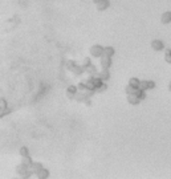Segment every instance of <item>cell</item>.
Segmentation results:
<instances>
[{
  "mask_svg": "<svg viewBox=\"0 0 171 179\" xmlns=\"http://www.w3.org/2000/svg\"><path fill=\"white\" fill-rule=\"evenodd\" d=\"M36 176H37V178H41V179L49 178V171H48L45 167H43V169H40L37 173H36Z\"/></svg>",
  "mask_w": 171,
  "mask_h": 179,
  "instance_id": "52a82bcc",
  "label": "cell"
},
{
  "mask_svg": "<svg viewBox=\"0 0 171 179\" xmlns=\"http://www.w3.org/2000/svg\"><path fill=\"white\" fill-rule=\"evenodd\" d=\"M165 61L168 64H171V49L165 50Z\"/></svg>",
  "mask_w": 171,
  "mask_h": 179,
  "instance_id": "ac0fdd59",
  "label": "cell"
},
{
  "mask_svg": "<svg viewBox=\"0 0 171 179\" xmlns=\"http://www.w3.org/2000/svg\"><path fill=\"white\" fill-rule=\"evenodd\" d=\"M168 90L171 92V82H170V84H168Z\"/></svg>",
  "mask_w": 171,
  "mask_h": 179,
  "instance_id": "603a6c76",
  "label": "cell"
},
{
  "mask_svg": "<svg viewBox=\"0 0 171 179\" xmlns=\"http://www.w3.org/2000/svg\"><path fill=\"white\" fill-rule=\"evenodd\" d=\"M90 65V59H85L84 60V66H89Z\"/></svg>",
  "mask_w": 171,
  "mask_h": 179,
  "instance_id": "7402d4cb",
  "label": "cell"
},
{
  "mask_svg": "<svg viewBox=\"0 0 171 179\" xmlns=\"http://www.w3.org/2000/svg\"><path fill=\"white\" fill-rule=\"evenodd\" d=\"M90 54L93 57H102L103 56V47H101V45H93V47L90 48Z\"/></svg>",
  "mask_w": 171,
  "mask_h": 179,
  "instance_id": "6da1fadb",
  "label": "cell"
},
{
  "mask_svg": "<svg viewBox=\"0 0 171 179\" xmlns=\"http://www.w3.org/2000/svg\"><path fill=\"white\" fill-rule=\"evenodd\" d=\"M109 7H110L109 0H101V1L97 3V10L98 11H105V10H108Z\"/></svg>",
  "mask_w": 171,
  "mask_h": 179,
  "instance_id": "5b68a950",
  "label": "cell"
},
{
  "mask_svg": "<svg viewBox=\"0 0 171 179\" xmlns=\"http://www.w3.org/2000/svg\"><path fill=\"white\" fill-rule=\"evenodd\" d=\"M106 89H108V84H106V82H103V85H102V86H100V88L97 89L96 92H98V93H101V92H105Z\"/></svg>",
  "mask_w": 171,
  "mask_h": 179,
  "instance_id": "44dd1931",
  "label": "cell"
},
{
  "mask_svg": "<svg viewBox=\"0 0 171 179\" xmlns=\"http://www.w3.org/2000/svg\"><path fill=\"white\" fill-rule=\"evenodd\" d=\"M98 1H101V0H93V3H96V4L98 3Z\"/></svg>",
  "mask_w": 171,
  "mask_h": 179,
  "instance_id": "cb8c5ba5",
  "label": "cell"
},
{
  "mask_svg": "<svg viewBox=\"0 0 171 179\" xmlns=\"http://www.w3.org/2000/svg\"><path fill=\"white\" fill-rule=\"evenodd\" d=\"M21 158H23V162H21V163H24L25 166L29 167L32 163H33V160L31 159V157H29V155H27V157H21Z\"/></svg>",
  "mask_w": 171,
  "mask_h": 179,
  "instance_id": "5bb4252c",
  "label": "cell"
},
{
  "mask_svg": "<svg viewBox=\"0 0 171 179\" xmlns=\"http://www.w3.org/2000/svg\"><path fill=\"white\" fill-rule=\"evenodd\" d=\"M137 89L138 88H134V86H131V85H128V86L125 88V92H126V94H131V93H135Z\"/></svg>",
  "mask_w": 171,
  "mask_h": 179,
  "instance_id": "e0dca14e",
  "label": "cell"
},
{
  "mask_svg": "<svg viewBox=\"0 0 171 179\" xmlns=\"http://www.w3.org/2000/svg\"><path fill=\"white\" fill-rule=\"evenodd\" d=\"M139 80L137 78V77H131L130 80H129V85H131V86H134V88H138L139 86Z\"/></svg>",
  "mask_w": 171,
  "mask_h": 179,
  "instance_id": "7c38bea8",
  "label": "cell"
},
{
  "mask_svg": "<svg viewBox=\"0 0 171 179\" xmlns=\"http://www.w3.org/2000/svg\"><path fill=\"white\" fill-rule=\"evenodd\" d=\"M114 53H115V50H114V48L113 47H105L103 48V54H105V56L112 57Z\"/></svg>",
  "mask_w": 171,
  "mask_h": 179,
  "instance_id": "8fae6325",
  "label": "cell"
},
{
  "mask_svg": "<svg viewBox=\"0 0 171 179\" xmlns=\"http://www.w3.org/2000/svg\"><path fill=\"white\" fill-rule=\"evenodd\" d=\"M98 76H100L101 78L103 80V81H109L110 80V73H109V69H102V72L98 73Z\"/></svg>",
  "mask_w": 171,
  "mask_h": 179,
  "instance_id": "9c48e42d",
  "label": "cell"
},
{
  "mask_svg": "<svg viewBox=\"0 0 171 179\" xmlns=\"http://www.w3.org/2000/svg\"><path fill=\"white\" fill-rule=\"evenodd\" d=\"M110 65H112V57L103 54L101 57V66H102V69H109Z\"/></svg>",
  "mask_w": 171,
  "mask_h": 179,
  "instance_id": "3957f363",
  "label": "cell"
},
{
  "mask_svg": "<svg viewBox=\"0 0 171 179\" xmlns=\"http://www.w3.org/2000/svg\"><path fill=\"white\" fill-rule=\"evenodd\" d=\"M0 104H1V116H4L6 109H7V101L6 100H1V101H0Z\"/></svg>",
  "mask_w": 171,
  "mask_h": 179,
  "instance_id": "ffe728a7",
  "label": "cell"
},
{
  "mask_svg": "<svg viewBox=\"0 0 171 179\" xmlns=\"http://www.w3.org/2000/svg\"><path fill=\"white\" fill-rule=\"evenodd\" d=\"M161 21H162V24H168V23H171V12L170 11H168V12L162 13Z\"/></svg>",
  "mask_w": 171,
  "mask_h": 179,
  "instance_id": "ba28073f",
  "label": "cell"
},
{
  "mask_svg": "<svg viewBox=\"0 0 171 179\" xmlns=\"http://www.w3.org/2000/svg\"><path fill=\"white\" fill-rule=\"evenodd\" d=\"M151 48L154 50H157V52H159V50H163L165 49V44H163V41L162 40H152L151 41Z\"/></svg>",
  "mask_w": 171,
  "mask_h": 179,
  "instance_id": "7a4b0ae2",
  "label": "cell"
},
{
  "mask_svg": "<svg viewBox=\"0 0 171 179\" xmlns=\"http://www.w3.org/2000/svg\"><path fill=\"white\" fill-rule=\"evenodd\" d=\"M85 70H86V72H89L90 73V74H93V76H96L97 74V69H96V66L94 65H89V66H85Z\"/></svg>",
  "mask_w": 171,
  "mask_h": 179,
  "instance_id": "4fadbf2b",
  "label": "cell"
},
{
  "mask_svg": "<svg viewBox=\"0 0 171 179\" xmlns=\"http://www.w3.org/2000/svg\"><path fill=\"white\" fill-rule=\"evenodd\" d=\"M76 93H77V88H76V86H73V85H70V86L68 88V90H66V96H68V98L74 100Z\"/></svg>",
  "mask_w": 171,
  "mask_h": 179,
  "instance_id": "8992f818",
  "label": "cell"
},
{
  "mask_svg": "<svg viewBox=\"0 0 171 179\" xmlns=\"http://www.w3.org/2000/svg\"><path fill=\"white\" fill-rule=\"evenodd\" d=\"M40 169H43V165L39 163V162H33V163H32L31 166H29V170H31V171H32L33 174H36Z\"/></svg>",
  "mask_w": 171,
  "mask_h": 179,
  "instance_id": "30bf717a",
  "label": "cell"
},
{
  "mask_svg": "<svg viewBox=\"0 0 171 179\" xmlns=\"http://www.w3.org/2000/svg\"><path fill=\"white\" fill-rule=\"evenodd\" d=\"M138 89H142V90H147V89H150L149 81H141V82H139V86H138Z\"/></svg>",
  "mask_w": 171,
  "mask_h": 179,
  "instance_id": "9a60e30c",
  "label": "cell"
},
{
  "mask_svg": "<svg viewBox=\"0 0 171 179\" xmlns=\"http://www.w3.org/2000/svg\"><path fill=\"white\" fill-rule=\"evenodd\" d=\"M19 153H20V155H21V157H27V155H29V151H28V149L25 147V146H23V147H20Z\"/></svg>",
  "mask_w": 171,
  "mask_h": 179,
  "instance_id": "d6986e66",
  "label": "cell"
},
{
  "mask_svg": "<svg viewBox=\"0 0 171 179\" xmlns=\"http://www.w3.org/2000/svg\"><path fill=\"white\" fill-rule=\"evenodd\" d=\"M128 102L130 105H138L141 102V98L135 93H131V94H128Z\"/></svg>",
  "mask_w": 171,
  "mask_h": 179,
  "instance_id": "277c9868",
  "label": "cell"
},
{
  "mask_svg": "<svg viewBox=\"0 0 171 179\" xmlns=\"http://www.w3.org/2000/svg\"><path fill=\"white\" fill-rule=\"evenodd\" d=\"M145 92H146V90H142V89H137V92H135V94L141 98V101L146 98V93H145Z\"/></svg>",
  "mask_w": 171,
  "mask_h": 179,
  "instance_id": "2e32d148",
  "label": "cell"
}]
</instances>
